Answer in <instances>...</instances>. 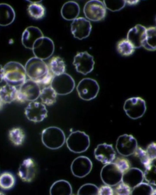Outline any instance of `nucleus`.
<instances>
[{
	"label": "nucleus",
	"instance_id": "obj_28",
	"mask_svg": "<svg viewBox=\"0 0 156 195\" xmlns=\"http://www.w3.org/2000/svg\"><path fill=\"white\" fill-rule=\"evenodd\" d=\"M57 95L55 91L50 86L44 88L41 90L39 97L43 104L50 106L56 102Z\"/></svg>",
	"mask_w": 156,
	"mask_h": 195
},
{
	"label": "nucleus",
	"instance_id": "obj_33",
	"mask_svg": "<svg viewBox=\"0 0 156 195\" xmlns=\"http://www.w3.org/2000/svg\"><path fill=\"white\" fill-rule=\"evenodd\" d=\"M154 190L149 184L142 182L132 189L131 195H153Z\"/></svg>",
	"mask_w": 156,
	"mask_h": 195
},
{
	"label": "nucleus",
	"instance_id": "obj_22",
	"mask_svg": "<svg viewBox=\"0 0 156 195\" xmlns=\"http://www.w3.org/2000/svg\"><path fill=\"white\" fill-rule=\"evenodd\" d=\"M80 8L78 4L75 2L69 1L62 5L61 13L62 17L67 20H73L79 15Z\"/></svg>",
	"mask_w": 156,
	"mask_h": 195
},
{
	"label": "nucleus",
	"instance_id": "obj_36",
	"mask_svg": "<svg viewBox=\"0 0 156 195\" xmlns=\"http://www.w3.org/2000/svg\"><path fill=\"white\" fill-rule=\"evenodd\" d=\"M103 2L106 9L112 12L121 10L126 4L125 0H104Z\"/></svg>",
	"mask_w": 156,
	"mask_h": 195
},
{
	"label": "nucleus",
	"instance_id": "obj_19",
	"mask_svg": "<svg viewBox=\"0 0 156 195\" xmlns=\"http://www.w3.org/2000/svg\"><path fill=\"white\" fill-rule=\"evenodd\" d=\"M147 28L144 26L138 24L131 28L128 31L127 39L135 48L142 47L146 37Z\"/></svg>",
	"mask_w": 156,
	"mask_h": 195
},
{
	"label": "nucleus",
	"instance_id": "obj_21",
	"mask_svg": "<svg viewBox=\"0 0 156 195\" xmlns=\"http://www.w3.org/2000/svg\"><path fill=\"white\" fill-rule=\"evenodd\" d=\"M44 36L43 33L38 27L31 26L26 28L23 33L21 41L26 48L32 49L35 41Z\"/></svg>",
	"mask_w": 156,
	"mask_h": 195
},
{
	"label": "nucleus",
	"instance_id": "obj_12",
	"mask_svg": "<svg viewBox=\"0 0 156 195\" xmlns=\"http://www.w3.org/2000/svg\"><path fill=\"white\" fill-rule=\"evenodd\" d=\"M137 147L136 139L131 134H125L119 136L116 142V148L117 152L124 156L133 154Z\"/></svg>",
	"mask_w": 156,
	"mask_h": 195
},
{
	"label": "nucleus",
	"instance_id": "obj_1",
	"mask_svg": "<svg viewBox=\"0 0 156 195\" xmlns=\"http://www.w3.org/2000/svg\"><path fill=\"white\" fill-rule=\"evenodd\" d=\"M3 68V80L7 84L17 86L21 85L26 81V74L25 67L19 62H9Z\"/></svg>",
	"mask_w": 156,
	"mask_h": 195
},
{
	"label": "nucleus",
	"instance_id": "obj_25",
	"mask_svg": "<svg viewBox=\"0 0 156 195\" xmlns=\"http://www.w3.org/2000/svg\"><path fill=\"white\" fill-rule=\"evenodd\" d=\"M18 90L15 86L6 84L0 88V98L3 103H10L17 99Z\"/></svg>",
	"mask_w": 156,
	"mask_h": 195
},
{
	"label": "nucleus",
	"instance_id": "obj_10",
	"mask_svg": "<svg viewBox=\"0 0 156 195\" xmlns=\"http://www.w3.org/2000/svg\"><path fill=\"white\" fill-rule=\"evenodd\" d=\"M55 45L50 38L43 36L37 39L34 42L32 50L35 57L42 60L46 59L53 54Z\"/></svg>",
	"mask_w": 156,
	"mask_h": 195
},
{
	"label": "nucleus",
	"instance_id": "obj_35",
	"mask_svg": "<svg viewBox=\"0 0 156 195\" xmlns=\"http://www.w3.org/2000/svg\"><path fill=\"white\" fill-rule=\"evenodd\" d=\"M99 188L95 185L87 183L81 186L77 192L79 195H98Z\"/></svg>",
	"mask_w": 156,
	"mask_h": 195
},
{
	"label": "nucleus",
	"instance_id": "obj_31",
	"mask_svg": "<svg viewBox=\"0 0 156 195\" xmlns=\"http://www.w3.org/2000/svg\"><path fill=\"white\" fill-rule=\"evenodd\" d=\"M9 137L11 142L16 146L21 145L24 142L25 134L24 131L19 127L14 128L9 132Z\"/></svg>",
	"mask_w": 156,
	"mask_h": 195
},
{
	"label": "nucleus",
	"instance_id": "obj_30",
	"mask_svg": "<svg viewBox=\"0 0 156 195\" xmlns=\"http://www.w3.org/2000/svg\"><path fill=\"white\" fill-rule=\"evenodd\" d=\"M49 69L55 76L65 73L66 65L63 59L59 56H55L50 61Z\"/></svg>",
	"mask_w": 156,
	"mask_h": 195
},
{
	"label": "nucleus",
	"instance_id": "obj_45",
	"mask_svg": "<svg viewBox=\"0 0 156 195\" xmlns=\"http://www.w3.org/2000/svg\"><path fill=\"white\" fill-rule=\"evenodd\" d=\"M3 103V102L0 98V109L2 108Z\"/></svg>",
	"mask_w": 156,
	"mask_h": 195
},
{
	"label": "nucleus",
	"instance_id": "obj_7",
	"mask_svg": "<svg viewBox=\"0 0 156 195\" xmlns=\"http://www.w3.org/2000/svg\"><path fill=\"white\" fill-rule=\"evenodd\" d=\"M100 87L95 80L87 78L82 79L78 83L76 90L79 97L85 101H90L97 96Z\"/></svg>",
	"mask_w": 156,
	"mask_h": 195
},
{
	"label": "nucleus",
	"instance_id": "obj_27",
	"mask_svg": "<svg viewBox=\"0 0 156 195\" xmlns=\"http://www.w3.org/2000/svg\"><path fill=\"white\" fill-rule=\"evenodd\" d=\"M156 27H151L147 28L146 37L142 47L147 50L154 51L156 50Z\"/></svg>",
	"mask_w": 156,
	"mask_h": 195
},
{
	"label": "nucleus",
	"instance_id": "obj_15",
	"mask_svg": "<svg viewBox=\"0 0 156 195\" xmlns=\"http://www.w3.org/2000/svg\"><path fill=\"white\" fill-rule=\"evenodd\" d=\"M92 29L90 21L83 17L77 18L73 20L71 25V30L74 37L79 40L87 37L90 35Z\"/></svg>",
	"mask_w": 156,
	"mask_h": 195
},
{
	"label": "nucleus",
	"instance_id": "obj_37",
	"mask_svg": "<svg viewBox=\"0 0 156 195\" xmlns=\"http://www.w3.org/2000/svg\"><path fill=\"white\" fill-rule=\"evenodd\" d=\"M138 158L145 168L148 166L154 160H151L148 157L145 150L140 147H137L133 154ZM156 160V159H155Z\"/></svg>",
	"mask_w": 156,
	"mask_h": 195
},
{
	"label": "nucleus",
	"instance_id": "obj_41",
	"mask_svg": "<svg viewBox=\"0 0 156 195\" xmlns=\"http://www.w3.org/2000/svg\"><path fill=\"white\" fill-rule=\"evenodd\" d=\"M114 194V191L111 186L106 185L99 188L98 195H112Z\"/></svg>",
	"mask_w": 156,
	"mask_h": 195
},
{
	"label": "nucleus",
	"instance_id": "obj_38",
	"mask_svg": "<svg viewBox=\"0 0 156 195\" xmlns=\"http://www.w3.org/2000/svg\"><path fill=\"white\" fill-rule=\"evenodd\" d=\"M123 173L130 168L129 161L123 158H117L114 162Z\"/></svg>",
	"mask_w": 156,
	"mask_h": 195
},
{
	"label": "nucleus",
	"instance_id": "obj_39",
	"mask_svg": "<svg viewBox=\"0 0 156 195\" xmlns=\"http://www.w3.org/2000/svg\"><path fill=\"white\" fill-rule=\"evenodd\" d=\"M114 191V194L117 195H131L132 189L122 182L118 184Z\"/></svg>",
	"mask_w": 156,
	"mask_h": 195
},
{
	"label": "nucleus",
	"instance_id": "obj_4",
	"mask_svg": "<svg viewBox=\"0 0 156 195\" xmlns=\"http://www.w3.org/2000/svg\"><path fill=\"white\" fill-rule=\"evenodd\" d=\"M67 146L71 151L80 153L85 151L90 145L89 136L85 132L76 131L71 133L66 140Z\"/></svg>",
	"mask_w": 156,
	"mask_h": 195
},
{
	"label": "nucleus",
	"instance_id": "obj_8",
	"mask_svg": "<svg viewBox=\"0 0 156 195\" xmlns=\"http://www.w3.org/2000/svg\"><path fill=\"white\" fill-rule=\"evenodd\" d=\"M41 91L38 83L30 79L27 80L20 85L16 99L21 102L34 101L40 96Z\"/></svg>",
	"mask_w": 156,
	"mask_h": 195
},
{
	"label": "nucleus",
	"instance_id": "obj_43",
	"mask_svg": "<svg viewBox=\"0 0 156 195\" xmlns=\"http://www.w3.org/2000/svg\"><path fill=\"white\" fill-rule=\"evenodd\" d=\"M126 4L129 5H134L138 4L140 2L139 0H128L126 1Z\"/></svg>",
	"mask_w": 156,
	"mask_h": 195
},
{
	"label": "nucleus",
	"instance_id": "obj_13",
	"mask_svg": "<svg viewBox=\"0 0 156 195\" xmlns=\"http://www.w3.org/2000/svg\"><path fill=\"white\" fill-rule=\"evenodd\" d=\"M94 64L93 57L86 51L78 53L73 62L77 72L84 75L93 71Z\"/></svg>",
	"mask_w": 156,
	"mask_h": 195
},
{
	"label": "nucleus",
	"instance_id": "obj_2",
	"mask_svg": "<svg viewBox=\"0 0 156 195\" xmlns=\"http://www.w3.org/2000/svg\"><path fill=\"white\" fill-rule=\"evenodd\" d=\"M24 67L26 75L37 83H41L49 72L48 66L43 60L36 57L30 58Z\"/></svg>",
	"mask_w": 156,
	"mask_h": 195
},
{
	"label": "nucleus",
	"instance_id": "obj_26",
	"mask_svg": "<svg viewBox=\"0 0 156 195\" xmlns=\"http://www.w3.org/2000/svg\"><path fill=\"white\" fill-rule=\"evenodd\" d=\"M28 8V11L31 17L35 20H40L45 16L46 12L44 7L40 2L41 1L32 2Z\"/></svg>",
	"mask_w": 156,
	"mask_h": 195
},
{
	"label": "nucleus",
	"instance_id": "obj_40",
	"mask_svg": "<svg viewBox=\"0 0 156 195\" xmlns=\"http://www.w3.org/2000/svg\"><path fill=\"white\" fill-rule=\"evenodd\" d=\"M156 143L153 142L148 146L145 150L148 157L152 161L156 159Z\"/></svg>",
	"mask_w": 156,
	"mask_h": 195
},
{
	"label": "nucleus",
	"instance_id": "obj_24",
	"mask_svg": "<svg viewBox=\"0 0 156 195\" xmlns=\"http://www.w3.org/2000/svg\"><path fill=\"white\" fill-rule=\"evenodd\" d=\"M72 193V187L70 184L64 180H58L54 182L50 190V194L51 195H70Z\"/></svg>",
	"mask_w": 156,
	"mask_h": 195
},
{
	"label": "nucleus",
	"instance_id": "obj_44",
	"mask_svg": "<svg viewBox=\"0 0 156 195\" xmlns=\"http://www.w3.org/2000/svg\"><path fill=\"white\" fill-rule=\"evenodd\" d=\"M4 70L2 66L0 65V82H1L3 79Z\"/></svg>",
	"mask_w": 156,
	"mask_h": 195
},
{
	"label": "nucleus",
	"instance_id": "obj_23",
	"mask_svg": "<svg viewBox=\"0 0 156 195\" xmlns=\"http://www.w3.org/2000/svg\"><path fill=\"white\" fill-rule=\"evenodd\" d=\"M15 13L13 8L6 3H0V25L5 26L14 20Z\"/></svg>",
	"mask_w": 156,
	"mask_h": 195
},
{
	"label": "nucleus",
	"instance_id": "obj_20",
	"mask_svg": "<svg viewBox=\"0 0 156 195\" xmlns=\"http://www.w3.org/2000/svg\"><path fill=\"white\" fill-rule=\"evenodd\" d=\"M143 172L136 168H130L122 174L121 182L132 189L143 182Z\"/></svg>",
	"mask_w": 156,
	"mask_h": 195
},
{
	"label": "nucleus",
	"instance_id": "obj_14",
	"mask_svg": "<svg viewBox=\"0 0 156 195\" xmlns=\"http://www.w3.org/2000/svg\"><path fill=\"white\" fill-rule=\"evenodd\" d=\"M48 111L43 103L35 101L30 102L25 109V114L29 120L39 122L47 116Z\"/></svg>",
	"mask_w": 156,
	"mask_h": 195
},
{
	"label": "nucleus",
	"instance_id": "obj_16",
	"mask_svg": "<svg viewBox=\"0 0 156 195\" xmlns=\"http://www.w3.org/2000/svg\"><path fill=\"white\" fill-rule=\"evenodd\" d=\"M92 166V162L88 158L81 156L76 158L73 161L71 170L74 176L82 178L90 173Z\"/></svg>",
	"mask_w": 156,
	"mask_h": 195
},
{
	"label": "nucleus",
	"instance_id": "obj_18",
	"mask_svg": "<svg viewBox=\"0 0 156 195\" xmlns=\"http://www.w3.org/2000/svg\"><path fill=\"white\" fill-rule=\"evenodd\" d=\"M94 154L95 158L105 165L112 162L116 156L112 145L106 143L98 144L94 150Z\"/></svg>",
	"mask_w": 156,
	"mask_h": 195
},
{
	"label": "nucleus",
	"instance_id": "obj_17",
	"mask_svg": "<svg viewBox=\"0 0 156 195\" xmlns=\"http://www.w3.org/2000/svg\"><path fill=\"white\" fill-rule=\"evenodd\" d=\"M37 171V165L35 161L29 158L22 162L18 168V174L22 181L30 183L35 179Z\"/></svg>",
	"mask_w": 156,
	"mask_h": 195
},
{
	"label": "nucleus",
	"instance_id": "obj_42",
	"mask_svg": "<svg viewBox=\"0 0 156 195\" xmlns=\"http://www.w3.org/2000/svg\"><path fill=\"white\" fill-rule=\"evenodd\" d=\"M54 76L50 72L42 81L41 83L45 85L51 83Z\"/></svg>",
	"mask_w": 156,
	"mask_h": 195
},
{
	"label": "nucleus",
	"instance_id": "obj_29",
	"mask_svg": "<svg viewBox=\"0 0 156 195\" xmlns=\"http://www.w3.org/2000/svg\"><path fill=\"white\" fill-rule=\"evenodd\" d=\"M16 178L14 175L8 172H5L0 175V188L4 190H9L14 186Z\"/></svg>",
	"mask_w": 156,
	"mask_h": 195
},
{
	"label": "nucleus",
	"instance_id": "obj_6",
	"mask_svg": "<svg viewBox=\"0 0 156 195\" xmlns=\"http://www.w3.org/2000/svg\"><path fill=\"white\" fill-rule=\"evenodd\" d=\"M50 86L57 94L65 95L73 91L75 87V83L71 76L65 73L54 76Z\"/></svg>",
	"mask_w": 156,
	"mask_h": 195
},
{
	"label": "nucleus",
	"instance_id": "obj_3",
	"mask_svg": "<svg viewBox=\"0 0 156 195\" xmlns=\"http://www.w3.org/2000/svg\"><path fill=\"white\" fill-rule=\"evenodd\" d=\"M41 140L45 147L54 150L58 149L63 145L66 137L64 132L61 129L55 126H51L43 130Z\"/></svg>",
	"mask_w": 156,
	"mask_h": 195
},
{
	"label": "nucleus",
	"instance_id": "obj_32",
	"mask_svg": "<svg viewBox=\"0 0 156 195\" xmlns=\"http://www.w3.org/2000/svg\"><path fill=\"white\" fill-rule=\"evenodd\" d=\"M117 49L120 55L125 56H128L132 55L135 49L127 39H122L119 41L117 44Z\"/></svg>",
	"mask_w": 156,
	"mask_h": 195
},
{
	"label": "nucleus",
	"instance_id": "obj_5",
	"mask_svg": "<svg viewBox=\"0 0 156 195\" xmlns=\"http://www.w3.org/2000/svg\"><path fill=\"white\" fill-rule=\"evenodd\" d=\"M145 100L140 97H133L126 100L123 109L126 115L130 118L136 119L140 118L146 110Z\"/></svg>",
	"mask_w": 156,
	"mask_h": 195
},
{
	"label": "nucleus",
	"instance_id": "obj_11",
	"mask_svg": "<svg viewBox=\"0 0 156 195\" xmlns=\"http://www.w3.org/2000/svg\"><path fill=\"white\" fill-rule=\"evenodd\" d=\"M122 174L115 163L112 162L105 165L102 168L100 177L105 185L112 186L121 182Z\"/></svg>",
	"mask_w": 156,
	"mask_h": 195
},
{
	"label": "nucleus",
	"instance_id": "obj_9",
	"mask_svg": "<svg viewBox=\"0 0 156 195\" xmlns=\"http://www.w3.org/2000/svg\"><path fill=\"white\" fill-rule=\"evenodd\" d=\"M106 9L103 2L93 0L87 2L83 9L86 18L89 20L97 22L103 20L105 17Z\"/></svg>",
	"mask_w": 156,
	"mask_h": 195
},
{
	"label": "nucleus",
	"instance_id": "obj_34",
	"mask_svg": "<svg viewBox=\"0 0 156 195\" xmlns=\"http://www.w3.org/2000/svg\"><path fill=\"white\" fill-rule=\"evenodd\" d=\"M156 160L147 167L143 173L144 178L148 183L156 186Z\"/></svg>",
	"mask_w": 156,
	"mask_h": 195
}]
</instances>
